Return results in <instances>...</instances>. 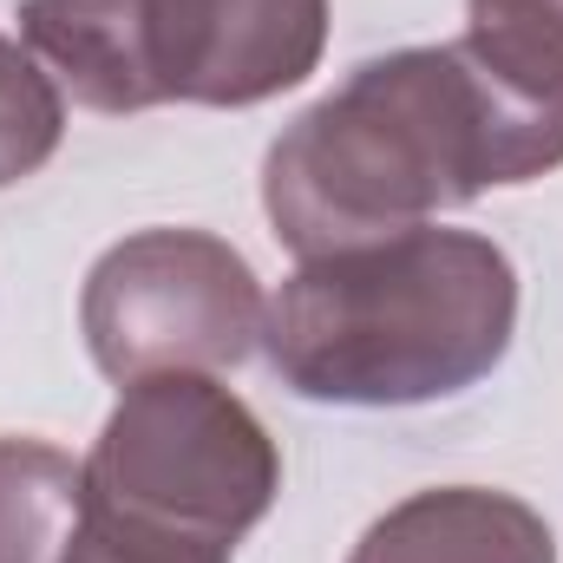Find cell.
Wrapping results in <instances>:
<instances>
[{
  "instance_id": "obj_7",
  "label": "cell",
  "mask_w": 563,
  "mask_h": 563,
  "mask_svg": "<svg viewBox=\"0 0 563 563\" xmlns=\"http://www.w3.org/2000/svg\"><path fill=\"white\" fill-rule=\"evenodd\" d=\"M347 563H558V538L511 492L439 485L374 518Z\"/></svg>"
},
{
  "instance_id": "obj_9",
  "label": "cell",
  "mask_w": 563,
  "mask_h": 563,
  "mask_svg": "<svg viewBox=\"0 0 563 563\" xmlns=\"http://www.w3.org/2000/svg\"><path fill=\"white\" fill-rule=\"evenodd\" d=\"M66 139V106L53 73L0 33V184L33 177Z\"/></svg>"
},
{
  "instance_id": "obj_2",
  "label": "cell",
  "mask_w": 563,
  "mask_h": 563,
  "mask_svg": "<svg viewBox=\"0 0 563 563\" xmlns=\"http://www.w3.org/2000/svg\"><path fill=\"white\" fill-rule=\"evenodd\" d=\"M492 184H531L492 92L459 46H407L354 66L269 144L263 210L308 263L420 230Z\"/></svg>"
},
{
  "instance_id": "obj_4",
  "label": "cell",
  "mask_w": 563,
  "mask_h": 563,
  "mask_svg": "<svg viewBox=\"0 0 563 563\" xmlns=\"http://www.w3.org/2000/svg\"><path fill=\"white\" fill-rule=\"evenodd\" d=\"M282 492V459L263 420L210 374H151L86 459V498L157 531L236 544Z\"/></svg>"
},
{
  "instance_id": "obj_1",
  "label": "cell",
  "mask_w": 563,
  "mask_h": 563,
  "mask_svg": "<svg viewBox=\"0 0 563 563\" xmlns=\"http://www.w3.org/2000/svg\"><path fill=\"white\" fill-rule=\"evenodd\" d=\"M518 334V269L492 236L400 230L308 256L263 314L282 387L321 407H426L478 387Z\"/></svg>"
},
{
  "instance_id": "obj_6",
  "label": "cell",
  "mask_w": 563,
  "mask_h": 563,
  "mask_svg": "<svg viewBox=\"0 0 563 563\" xmlns=\"http://www.w3.org/2000/svg\"><path fill=\"white\" fill-rule=\"evenodd\" d=\"M492 92L525 177L563 164V0H465L452 40Z\"/></svg>"
},
{
  "instance_id": "obj_8",
  "label": "cell",
  "mask_w": 563,
  "mask_h": 563,
  "mask_svg": "<svg viewBox=\"0 0 563 563\" xmlns=\"http://www.w3.org/2000/svg\"><path fill=\"white\" fill-rule=\"evenodd\" d=\"M86 525V465L46 439H0V563H66Z\"/></svg>"
},
{
  "instance_id": "obj_10",
  "label": "cell",
  "mask_w": 563,
  "mask_h": 563,
  "mask_svg": "<svg viewBox=\"0 0 563 563\" xmlns=\"http://www.w3.org/2000/svg\"><path fill=\"white\" fill-rule=\"evenodd\" d=\"M66 563H230V544H203L184 531H157L139 518H119L86 498V525L73 538Z\"/></svg>"
},
{
  "instance_id": "obj_5",
  "label": "cell",
  "mask_w": 563,
  "mask_h": 563,
  "mask_svg": "<svg viewBox=\"0 0 563 563\" xmlns=\"http://www.w3.org/2000/svg\"><path fill=\"white\" fill-rule=\"evenodd\" d=\"M263 282L210 230H139L112 243L79 295V328L106 380L236 367L263 341Z\"/></svg>"
},
{
  "instance_id": "obj_3",
  "label": "cell",
  "mask_w": 563,
  "mask_h": 563,
  "mask_svg": "<svg viewBox=\"0 0 563 563\" xmlns=\"http://www.w3.org/2000/svg\"><path fill=\"white\" fill-rule=\"evenodd\" d=\"M20 46L92 112L263 106L328 46V0H26Z\"/></svg>"
}]
</instances>
